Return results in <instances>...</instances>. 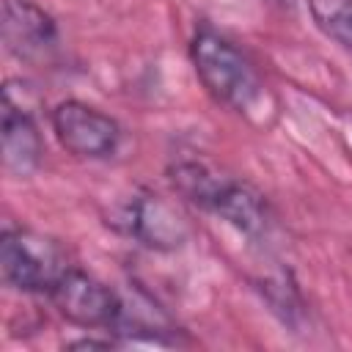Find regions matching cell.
<instances>
[{"label":"cell","instance_id":"cell-1","mask_svg":"<svg viewBox=\"0 0 352 352\" xmlns=\"http://www.w3.org/2000/svg\"><path fill=\"white\" fill-rule=\"evenodd\" d=\"M168 179L173 190L195 204L198 209L226 220L239 234L250 239H261L272 228V212L261 190L250 182L214 170L198 160H179L168 168Z\"/></svg>","mask_w":352,"mask_h":352},{"label":"cell","instance_id":"cell-5","mask_svg":"<svg viewBox=\"0 0 352 352\" xmlns=\"http://www.w3.org/2000/svg\"><path fill=\"white\" fill-rule=\"evenodd\" d=\"M50 124L58 143L77 160H110L121 146V124L82 99L58 102L50 113Z\"/></svg>","mask_w":352,"mask_h":352},{"label":"cell","instance_id":"cell-7","mask_svg":"<svg viewBox=\"0 0 352 352\" xmlns=\"http://www.w3.org/2000/svg\"><path fill=\"white\" fill-rule=\"evenodd\" d=\"M3 44L22 63H50L58 55V25L36 0H3Z\"/></svg>","mask_w":352,"mask_h":352},{"label":"cell","instance_id":"cell-9","mask_svg":"<svg viewBox=\"0 0 352 352\" xmlns=\"http://www.w3.org/2000/svg\"><path fill=\"white\" fill-rule=\"evenodd\" d=\"M110 333L126 341H148V344H179L182 336V330L146 292H135L132 297L121 294V308Z\"/></svg>","mask_w":352,"mask_h":352},{"label":"cell","instance_id":"cell-12","mask_svg":"<svg viewBox=\"0 0 352 352\" xmlns=\"http://www.w3.org/2000/svg\"><path fill=\"white\" fill-rule=\"evenodd\" d=\"M113 344L116 341H110V338H80V341H72L69 346L72 349H107Z\"/></svg>","mask_w":352,"mask_h":352},{"label":"cell","instance_id":"cell-11","mask_svg":"<svg viewBox=\"0 0 352 352\" xmlns=\"http://www.w3.org/2000/svg\"><path fill=\"white\" fill-rule=\"evenodd\" d=\"M314 25L352 52V0H305Z\"/></svg>","mask_w":352,"mask_h":352},{"label":"cell","instance_id":"cell-8","mask_svg":"<svg viewBox=\"0 0 352 352\" xmlns=\"http://www.w3.org/2000/svg\"><path fill=\"white\" fill-rule=\"evenodd\" d=\"M0 138H3V168L8 176L28 179L41 168V160H44L41 132H38L30 110H25V104L14 99V91L8 85L3 88Z\"/></svg>","mask_w":352,"mask_h":352},{"label":"cell","instance_id":"cell-13","mask_svg":"<svg viewBox=\"0 0 352 352\" xmlns=\"http://www.w3.org/2000/svg\"><path fill=\"white\" fill-rule=\"evenodd\" d=\"M275 3H280V6H294L297 0H275Z\"/></svg>","mask_w":352,"mask_h":352},{"label":"cell","instance_id":"cell-2","mask_svg":"<svg viewBox=\"0 0 352 352\" xmlns=\"http://www.w3.org/2000/svg\"><path fill=\"white\" fill-rule=\"evenodd\" d=\"M190 60L201 85L217 104L239 116H250L264 104L267 91L258 69L231 38H226L214 28L201 25L192 33Z\"/></svg>","mask_w":352,"mask_h":352},{"label":"cell","instance_id":"cell-6","mask_svg":"<svg viewBox=\"0 0 352 352\" xmlns=\"http://www.w3.org/2000/svg\"><path fill=\"white\" fill-rule=\"evenodd\" d=\"M47 297L69 324L82 330L110 333L121 308V294L80 267H66Z\"/></svg>","mask_w":352,"mask_h":352},{"label":"cell","instance_id":"cell-3","mask_svg":"<svg viewBox=\"0 0 352 352\" xmlns=\"http://www.w3.org/2000/svg\"><path fill=\"white\" fill-rule=\"evenodd\" d=\"M60 245L30 228L8 226L0 239V270L3 280L22 294H50L55 280L66 270Z\"/></svg>","mask_w":352,"mask_h":352},{"label":"cell","instance_id":"cell-4","mask_svg":"<svg viewBox=\"0 0 352 352\" xmlns=\"http://www.w3.org/2000/svg\"><path fill=\"white\" fill-rule=\"evenodd\" d=\"M118 234L135 239L148 250H179L190 236L187 217L162 195L151 190H135L113 206L107 220Z\"/></svg>","mask_w":352,"mask_h":352},{"label":"cell","instance_id":"cell-10","mask_svg":"<svg viewBox=\"0 0 352 352\" xmlns=\"http://www.w3.org/2000/svg\"><path fill=\"white\" fill-rule=\"evenodd\" d=\"M258 294L264 297V302L270 305V311L292 330H300L308 322V311H305V300L300 294V286L294 283L289 270H278L272 275H264L261 280H256Z\"/></svg>","mask_w":352,"mask_h":352}]
</instances>
